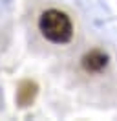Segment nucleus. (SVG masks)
Wrapping results in <instances>:
<instances>
[{
  "label": "nucleus",
  "mask_w": 117,
  "mask_h": 121,
  "mask_svg": "<svg viewBox=\"0 0 117 121\" xmlns=\"http://www.w3.org/2000/svg\"><path fill=\"white\" fill-rule=\"evenodd\" d=\"M82 68L90 72V73H99L102 70L106 68V64H108V55L101 50H93V52L86 53L84 57H82Z\"/></svg>",
  "instance_id": "nucleus-2"
},
{
  "label": "nucleus",
  "mask_w": 117,
  "mask_h": 121,
  "mask_svg": "<svg viewBox=\"0 0 117 121\" xmlns=\"http://www.w3.org/2000/svg\"><path fill=\"white\" fill-rule=\"evenodd\" d=\"M38 28H40L44 37L51 42H55V44L70 42L73 35V26L70 17L62 11H58V9L44 11L40 15V20H38Z\"/></svg>",
  "instance_id": "nucleus-1"
},
{
  "label": "nucleus",
  "mask_w": 117,
  "mask_h": 121,
  "mask_svg": "<svg viewBox=\"0 0 117 121\" xmlns=\"http://www.w3.org/2000/svg\"><path fill=\"white\" fill-rule=\"evenodd\" d=\"M37 92H38V88H37V84L33 83V81H24V83H20L18 90H17V101H18V105L20 106L31 105L33 99L37 97Z\"/></svg>",
  "instance_id": "nucleus-3"
}]
</instances>
